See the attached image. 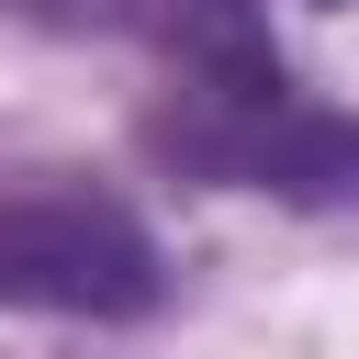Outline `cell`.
<instances>
[{"mask_svg": "<svg viewBox=\"0 0 359 359\" xmlns=\"http://www.w3.org/2000/svg\"><path fill=\"white\" fill-rule=\"evenodd\" d=\"M146 146H157L180 180L280 191V202H359V112L314 101L280 56L180 79V90L146 112Z\"/></svg>", "mask_w": 359, "mask_h": 359, "instance_id": "obj_1", "label": "cell"}, {"mask_svg": "<svg viewBox=\"0 0 359 359\" xmlns=\"http://www.w3.org/2000/svg\"><path fill=\"white\" fill-rule=\"evenodd\" d=\"M11 11L67 22V34H123V45H157L180 79H202V67H258V56H269L258 0H11Z\"/></svg>", "mask_w": 359, "mask_h": 359, "instance_id": "obj_3", "label": "cell"}, {"mask_svg": "<svg viewBox=\"0 0 359 359\" xmlns=\"http://www.w3.org/2000/svg\"><path fill=\"white\" fill-rule=\"evenodd\" d=\"M168 303V258L146 236L135 202L34 168L0 180V314H79V325H123Z\"/></svg>", "mask_w": 359, "mask_h": 359, "instance_id": "obj_2", "label": "cell"}]
</instances>
